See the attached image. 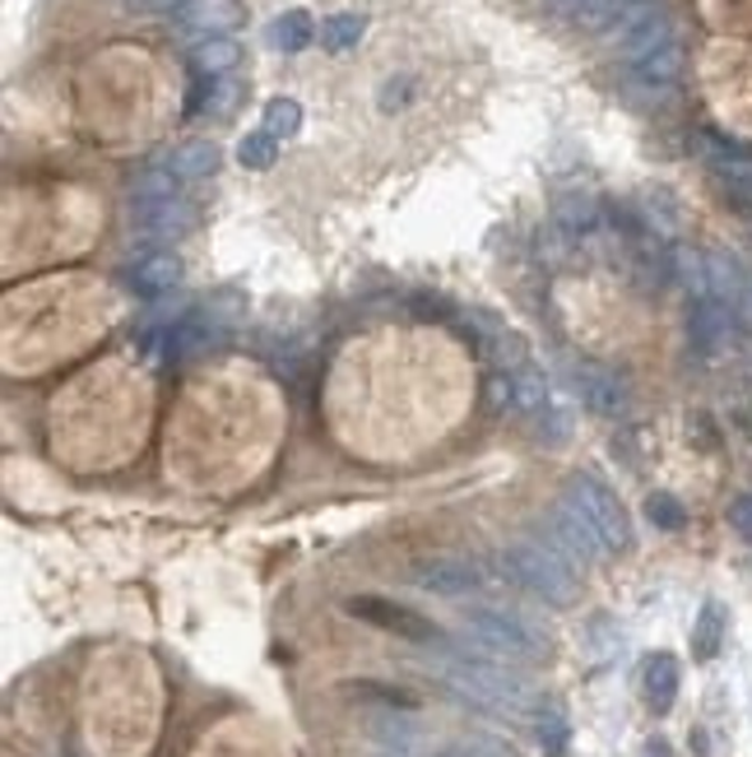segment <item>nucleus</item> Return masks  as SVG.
Listing matches in <instances>:
<instances>
[{
    "label": "nucleus",
    "mask_w": 752,
    "mask_h": 757,
    "mask_svg": "<svg viewBox=\"0 0 752 757\" xmlns=\"http://www.w3.org/2000/svg\"><path fill=\"white\" fill-rule=\"evenodd\" d=\"M428 665H432V674L442 678V684H447L460 701H470V707H479V711L511 716V720H530V716L543 707L525 674H515V669L502 665V660H488V656H479V650L460 646V641L437 646Z\"/></svg>",
    "instance_id": "obj_1"
},
{
    "label": "nucleus",
    "mask_w": 752,
    "mask_h": 757,
    "mask_svg": "<svg viewBox=\"0 0 752 757\" xmlns=\"http://www.w3.org/2000/svg\"><path fill=\"white\" fill-rule=\"evenodd\" d=\"M498 571L521 595L539 599V605H549V609L576 605V595H581V567L566 554H558L549 539H511V544H502Z\"/></svg>",
    "instance_id": "obj_2"
},
{
    "label": "nucleus",
    "mask_w": 752,
    "mask_h": 757,
    "mask_svg": "<svg viewBox=\"0 0 752 757\" xmlns=\"http://www.w3.org/2000/svg\"><path fill=\"white\" fill-rule=\"evenodd\" d=\"M460 628H464V646L488 660H502V665H525L549 650L543 622L530 618L525 609H511V605H464Z\"/></svg>",
    "instance_id": "obj_3"
},
{
    "label": "nucleus",
    "mask_w": 752,
    "mask_h": 757,
    "mask_svg": "<svg viewBox=\"0 0 752 757\" xmlns=\"http://www.w3.org/2000/svg\"><path fill=\"white\" fill-rule=\"evenodd\" d=\"M409 586H419L423 595H437V599H470V595L488 590V567L479 558H470V554L442 548V554L413 558Z\"/></svg>",
    "instance_id": "obj_4"
},
{
    "label": "nucleus",
    "mask_w": 752,
    "mask_h": 757,
    "mask_svg": "<svg viewBox=\"0 0 752 757\" xmlns=\"http://www.w3.org/2000/svg\"><path fill=\"white\" fill-rule=\"evenodd\" d=\"M566 498H572L590 520H594V530L604 535V544H609V554H628L632 548V520H628V507L618 502V492L600 479V475H590V469H581V475H572L566 479Z\"/></svg>",
    "instance_id": "obj_5"
},
{
    "label": "nucleus",
    "mask_w": 752,
    "mask_h": 757,
    "mask_svg": "<svg viewBox=\"0 0 752 757\" xmlns=\"http://www.w3.org/2000/svg\"><path fill=\"white\" fill-rule=\"evenodd\" d=\"M543 539H549L558 554H566L576 567H590V562H604L609 558V544H604V535L594 530V520L566 498H562L543 511Z\"/></svg>",
    "instance_id": "obj_6"
},
{
    "label": "nucleus",
    "mask_w": 752,
    "mask_h": 757,
    "mask_svg": "<svg viewBox=\"0 0 752 757\" xmlns=\"http://www.w3.org/2000/svg\"><path fill=\"white\" fill-rule=\"evenodd\" d=\"M344 609L358 622H372V628H381V633H395L404 641H419V646H432V650L451 641L432 618H423L419 609H409V605H395V599H385V595H353Z\"/></svg>",
    "instance_id": "obj_7"
},
{
    "label": "nucleus",
    "mask_w": 752,
    "mask_h": 757,
    "mask_svg": "<svg viewBox=\"0 0 752 757\" xmlns=\"http://www.w3.org/2000/svg\"><path fill=\"white\" fill-rule=\"evenodd\" d=\"M609 42H613V51L628 66H636V61H645L651 51H660V47H669L673 42V29H669V14L655 6V0H641V6H628L618 14V23L609 29Z\"/></svg>",
    "instance_id": "obj_8"
},
{
    "label": "nucleus",
    "mask_w": 752,
    "mask_h": 757,
    "mask_svg": "<svg viewBox=\"0 0 752 757\" xmlns=\"http://www.w3.org/2000/svg\"><path fill=\"white\" fill-rule=\"evenodd\" d=\"M562 377L572 381V390L581 396V405L585 409H594V414H604V419H613V414H622L628 409V381H622L618 372H609V368H600V362H562Z\"/></svg>",
    "instance_id": "obj_9"
},
{
    "label": "nucleus",
    "mask_w": 752,
    "mask_h": 757,
    "mask_svg": "<svg viewBox=\"0 0 752 757\" xmlns=\"http://www.w3.org/2000/svg\"><path fill=\"white\" fill-rule=\"evenodd\" d=\"M702 153H706L711 177L720 181V191L730 196L743 215H752V159H748V153L734 149V145H724V140H715V136H702Z\"/></svg>",
    "instance_id": "obj_10"
},
{
    "label": "nucleus",
    "mask_w": 752,
    "mask_h": 757,
    "mask_svg": "<svg viewBox=\"0 0 752 757\" xmlns=\"http://www.w3.org/2000/svg\"><path fill=\"white\" fill-rule=\"evenodd\" d=\"M734 335V311L724 307L720 298H711V293H692V311H688V345L702 353V358H711V353H720L724 349V339Z\"/></svg>",
    "instance_id": "obj_11"
},
{
    "label": "nucleus",
    "mask_w": 752,
    "mask_h": 757,
    "mask_svg": "<svg viewBox=\"0 0 752 757\" xmlns=\"http://www.w3.org/2000/svg\"><path fill=\"white\" fill-rule=\"evenodd\" d=\"M172 19L181 33H195L204 42V38H228L247 19V10H242V0H187Z\"/></svg>",
    "instance_id": "obj_12"
},
{
    "label": "nucleus",
    "mask_w": 752,
    "mask_h": 757,
    "mask_svg": "<svg viewBox=\"0 0 752 757\" xmlns=\"http://www.w3.org/2000/svg\"><path fill=\"white\" fill-rule=\"evenodd\" d=\"M679 688H683V669H679V660H673L669 650H655V656L641 660V697H645V707H651L655 716L673 711Z\"/></svg>",
    "instance_id": "obj_13"
},
{
    "label": "nucleus",
    "mask_w": 752,
    "mask_h": 757,
    "mask_svg": "<svg viewBox=\"0 0 752 757\" xmlns=\"http://www.w3.org/2000/svg\"><path fill=\"white\" fill-rule=\"evenodd\" d=\"M543 6L581 33H609L622 14V0H543Z\"/></svg>",
    "instance_id": "obj_14"
},
{
    "label": "nucleus",
    "mask_w": 752,
    "mask_h": 757,
    "mask_svg": "<svg viewBox=\"0 0 752 757\" xmlns=\"http://www.w3.org/2000/svg\"><path fill=\"white\" fill-rule=\"evenodd\" d=\"M679 74H683V47L679 42H669V47L651 51L645 61L632 66V80L641 89H651V93H669L673 84H679Z\"/></svg>",
    "instance_id": "obj_15"
},
{
    "label": "nucleus",
    "mask_w": 752,
    "mask_h": 757,
    "mask_svg": "<svg viewBox=\"0 0 752 757\" xmlns=\"http://www.w3.org/2000/svg\"><path fill=\"white\" fill-rule=\"evenodd\" d=\"M724 633H730V614L720 599H706L692 618V660H715L724 650Z\"/></svg>",
    "instance_id": "obj_16"
},
{
    "label": "nucleus",
    "mask_w": 752,
    "mask_h": 757,
    "mask_svg": "<svg viewBox=\"0 0 752 757\" xmlns=\"http://www.w3.org/2000/svg\"><path fill=\"white\" fill-rule=\"evenodd\" d=\"M530 729H534V744L543 757H566L572 753V720H566L562 707L553 701H543V707L530 716Z\"/></svg>",
    "instance_id": "obj_17"
},
{
    "label": "nucleus",
    "mask_w": 752,
    "mask_h": 757,
    "mask_svg": "<svg viewBox=\"0 0 752 757\" xmlns=\"http://www.w3.org/2000/svg\"><path fill=\"white\" fill-rule=\"evenodd\" d=\"M177 200V177L168 168H149V172H136L131 181V223L144 219L149 210H159V205Z\"/></svg>",
    "instance_id": "obj_18"
},
{
    "label": "nucleus",
    "mask_w": 752,
    "mask_h": 757,
    "mask_svg": "<svg viewBox=\"0 0 752 757\" xmlns=\"http://www.w3.org/2000/svg\"><path fill=\"white\" fill-rule=\"evenodd\" d=\"M163 168L177 181H200V177H210L219 168V149H214V140H187V145H177L168 153Z\"/></svg>",
    "instance_id": "obj_19"
},
{
    "label": "nucleus",
    "mask_w": 752,
    "mask_h": 757,
    "mask_svg": "<svg viewBox=\"0 0 752 757\" xmlns=\"http://www.w3.org/2000/svg\"><path fill=\"white\" fill-rule=\"evenodd\" d=\"M177 279H181L177 256L153 251V256H144L140 266L131 270V289L144 293V298H159V293H172V289H177Z\"/></svg>",
    "instance_id": "obj_20"
},
{
    "label": "nucleus",
    "mask_w": 752,
    "mask_h": 757,
    "mask_svg": "<svg viewBox=\"0 0 752 757\" xmlns=\"http://www.w3.org/2000/svg\"><path fill=\"white\" fill-rule=\"evenodd\" d=\"M265 38H270L274 51H289V57H293V51H302L311 38H317V23H311L307 10H283V14L270 23Z\"/></svg>",
    "instance_id": "obj_21"
},
{
    "label": "nucleus",
    "mask_w": 752,
    "mask_h": 757,
    "mask_svg": "<svg viewBox=\"0 0 752 757\" xmlns=\"http://www.w3.org/2000/svg\"><path fill=\"white\" fill-rule=\"evenodd\" d=\"M144 232H153V238H181V232H191L195 228V210L187 200H168V205H159V210H149L144 219H136Z\"/></svg>",
    "instance_id": "obj_22"
},
{
    "label": "nucleus",
    "mask_w": 752,
    "mask_h": 757,
    "mask_svg": "<svg viewBox=\"0 0 752 757\" xmlns=\"http://www.w3.org/2000/svg\"><path fill=\"white\" fill-rule=\"evenodd\" d=\"M362 29H368L362 14H330V19H321L317 38H321L325 51H353L362 42Z\"/></svg>",
    "instance_id": "obj_23"
},
{
    "label": "nucleus",
    "mask_w": 752,
    "mask_h": 757,
    "mask_svg": "<svg viewBox=\"0 0 752 757\" xmlns=\"http://www.w3.org/2000/svg\"><path fill=\"white\" fill-rule=\"evenodd\" d=\"M238 61H242V47L232 42V38H204V42L195 47V66H200L204 74H210V80L228 74Z\"/></svg>",
    "instance_id": "obj_24"
},
{
    "label": "nucleus",
    "mask_w": 752,
    "mask_h": 757,
    "mask_svg": "<svg viewBox=\"0 0 752 757\" xmlns=\"http://www.w3.org/2000/svg\"><path fill=\"white\" fill-rule=\"evenodd\" d=\"M274 159H279V140L270 136L265 126H261V130H247V136L238 140V163H242V168L265 172V168H274Z\"/></svg>",
    "instance_id": "obj_25"
},
{
    "label": "nucleus",
    "mask_w": 752,
    "mask_h": 757,
    "mask_svg": "<svg viewBox=\"0 0 752 757\" xmlns=\"http://www.w3.org/2000/svg\"><path fill=\"white\" fill-rule=\"evenodd\" d=\"M349 697H358V701H377L381 711H409V707H419V701H413V693L391 688V684H372V678H362V684H349Z\"/></svg>",
    "instance_id": "obj_26"
},
{
    "label": "nucleus",
    "mask_w": 752,
    "mask_h": 757,
    "mask_svg": "<svg viewBox=\"0 0 752 757\" xmlns=\"http://www.w3.org/2000/svg\"><path fill=\"white\" fill-rule=\"evenodd\" d=\"M274 140H283V136H298V126H302V108H298V98H270L265 102V121H261Z\"/></svg>",
    "instance_id": "obj_27"
},
{
    "label": "nucleus",
    "mask_w": 752,
    "mask_h": 757,
    "mask_svg": "<svg viewBox=\"0 0 752 757\" xmlns=\"http://www.w3.org/2000/svg\"><path fill=\"white\" fill-rule=\"evenodd\" d=\"M645 516H651V526H660V530L688 526V507L673 498V492H651V498H645Z\"/></svg>",
    "instance_id": "obj_28"
},
{
    "label": "nucleus",
    "mask_w": 752,
    "mask_h": 757,
    "mask_svg": "<svg viewBox=\"0 0 752 757\" xmlns=\"http://www.w3.org/2000/svg\"><path fill=\"white\" fill-rule=\"evenodd\" d=\"M242 102V84L232 80V74H219V80H210V93H204V102H200V112H210V117H232V108Z\"/></svg>",
    "instance_id": "obj_29"
},
{
    "label": "nucleus",
    "mask_w": 752,
    "mask_h": 757,
    "mask_svg": "<svg viewBox=\"0 0 752 757\" xmlns=\"http://www.w3.org/2000/svg\"><path fill=\"white\" fill-rule=\"evenodd\" d=\"M730 526L752 544V492H743V498L730 502Z\"/></svg>",
    "instance_id": "obj_30"
},
{
    "label": "nucleus",
    "mask_w": 752,
    "mask_h": 757,
    "mask_svg": "<svg viewBox=\"0 0 752 757\" xmlns=\"http://www.w3.org/2000/svg\"><path fill=\"white\" fill-rule=\"evenodd\" d=\"M187 0H126V10L131 14H177Z\"/></svg>",
    "instance_id": "obj_31"
},
{
    "label": "nucleus",
    "mask_w": 752,
    "mask_h": 757,
    "mask_svg": "<svg viewBox=\"0 0 752 757\" xmlns=\"http://www.w3.org/2000/svg\"><path fill=\"white\" fill-rule=\"evenodd\" d=\"M641 757H673V748H669L664 735H651V739H645V748H641Z\"/></svg>",
    "instance_id": "obj_32"
}]
</instances>
